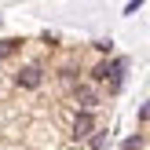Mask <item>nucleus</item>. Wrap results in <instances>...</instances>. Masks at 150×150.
Instances as JSON below:
<instances>
[{
    "label": "nucleus",
    "mask_w": 150,
    "mask_h": 150,
    "mask_svg": "<svg viewBox=\"0 0 150 150\" xmlns=\"http://www.w3.org/2000/svg\"><path fill=\"white\" fill-rule=\"evenodd\" d=\"M121 150H143V136H139V132H136V136H128V139L121 143Z\"/></svg>",
    "instance_id": "nucleus-6"
},
{
    "label": "nucleus",
    "mask_w": 150,
    "mask_h": 150,
    "mask_svg": "<svg viewBox=\"0 0 150 150\" xmlns=\"http://www.w3.org/2000/svg\"><path fill=\"white\" fill-rule=\"evenodd\" d=\"M88 77L95 81V84H110V62H99V66H92V73Z\"/></svg>",
    "instance_id": "nucleus-4"
},
{
    "label": "nucleus",
    "mask_w": 150,
    "mask_h": 150,
    "mask_svg": "<svg viewBox=\"0 0 150 150\" xmlns=\"http://www.w3.org/2000/svg\"><path fill=\"white\" fill-rule=\"evenodd\" d=\"M95 51H103V55H110V51H114V40H95Z\"/></svg>",
    "instance_id": "nucleus-8"
},
{
    "label": "nucleus",
    "mask_w": 150,
    "mask_h": 150,
    "mask_svg": "<svg viewBox=\"0 0 150 150\" xmlns=\"http://www.w3.org/2000/svg\"><path fill=\"white\" fill-rule=\"evenodd\" d=\"M139 7H143V0H132V4H125V15H136Z\"/></svg>",
    "instance_id": "nucleus-10"
},
{
    "label": "nucleus",
    "mask_w": 150,
    "mask_h": 150,
    "mask_svg": "<svg viewBox=\"0 0 150 150\" xmlns=\"http://www.w3.org/2000/svg\"><path fill=\"white\" fill-rule=\"evenodd\" d=\"M15 84L26 88V92H37V88L44 84V66H22V70L15 73Z\"/></svg>",
    "instance_id": "nucleus-1"
},
{
    "label": "nucleus",
    "mask_w": 150,
    "mask_h": 150,
    "mask_svg": "<svg viewBox=\"0 0 150 150\" xmlns=\"http://www.w3.org/2000/svg\"><path fill=\"white\" fill-rule=\"evenodd\" d=\"M62 81H66V84H73V81H77V70H73V66H66V70H62Z\"/></svg>",
    "instance_id": "nucleus-9"
},
{
    "label": "nucleus",
    "mask_w": 150,
    "mask_h": 150,
    "mask_svg": "<svg viewBox=\"0 0 150 150\" xmlns=\"http://www.w3.org/2000/svg\"><path fill=\"white\" fill-rule=\"evenodd\" d=\"M88 143H92V150H106V132H95Z\"/></svg>",
    "instance_id": "nucleus-7"
},
{
    "label": "nucleus",
    "mask_w": 150,
    "mask_h": 150,
    "mask_svg": "<svg viewBox=\"0 0 150 150\" xmlns=\"http://www.w3.org/2000/svg\"><path fill=\"white\" fill-rule=\"evenodd\" d=\"M146 121H150V99H146V106L139 110V125H146Z\"/></svg>",
    "instance_id": "nucleus-11"
},
{
    "label": "nucleus",
    "mask_w": 150,
    "mask_h": 150,
    "mask_svg": "<svg viewBox=\"0 0 150 150\" xmlns=\"http://www.w3.org/2000/svg\"><path fill=\"white\" fill-rule=\"evenodd\" d=\"M73 99H77V106H81V110H88V114H92L95 103H99V92H95L92 84H77V88H73Z\"/></svg>",
    "instance_id": "nucleus-3"
},
{
    "label": "nucleus",
    "mask_w": 150,
    "mask_h": 150,
    "mask_svg": "<svg viewBox=\"0 0 150 150\" xmlns=\"http://www.w3.org/2000/svg\"><path fill=\"white\" fill-rule=\"evenodd\" d=\"M22 48V40L18 37H11V40H0V59H7V55H15V51Z\"/></svg>",
    "instance_id": "nucleus-5"
},
{
    "label": "nucleus",
    "mask_w": 150,
    "mask_h": 150,
    "mask_svg": "<svg viewBox=\"0 0 150 150\" xmlns=\"http://www.w3.org/2000/svg\"><path fill=\"white\" fill-rule=\"evenodd\" d=\"M70 132H73V139H92L95 132V114H88V110H77V117H73V125H70Z\"/></svg>",
    "instance_id": "nucleus-2"
}]
</instances>
